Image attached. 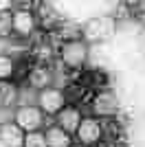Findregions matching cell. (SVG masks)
I'll list each match as a JSON object with an SVG mask.
<instances>
[{
    "label": "cell",
    "instance_id": "cell-1",
    "mask_svg": "<svg viewBox=\"0 0 145 147\" xmlns=\"http://www.w3.org/2000/svg\"><path fill=\"white\" fill-rule=\"evenodd\" d=\"M88 55H90L88 44H86L81 37H77V40H68V42H62V46H60V61L66 68H70V70L81 68L86 61H88Z\"/></svg>",
    "mask_w": 145,
    "mask_h": 147
},
{
    "label": "cell",
    "instance_id": "cell-2",
    "mask_svg": "<svg viewBox=\"0 0 145 147\" xmlns=\"http://www.w3.org/2000/svg\"><path fill=\"white\" fill-rule=\"evenodd\" d=\"M112 33H115V20L103 18V16L86 20L84 26H81V40L86 44H101Z\"/></svg>",
    "mask_w": 145,
    "mask_h": 147
},
{
    "label": "cell",
    "instance_id": "cell-3",
    "mask_svg": "<svg viewBox=\"0 0 145 147\" xmlns=\"http://www.w3.org/2000/svg\"><path fill=\"white\" fill-rule=\"evenodd\" d=\"M44 114L37 105H18V110L13 114V123L20 125V129H24L26 134L29 132H40L44 129Z\"/></svg>",
    "mask_w": 145,
    "mask_h": 147
},
{
    "label": "cell",
    "instance_id": "cell-4",
    "mask_svg": "<svg viewBox=\"0 0 145 147\" xmlns=\"http://www.w3.org/2000/svg\"><path fill=\"white\" fill-rule=\"evenodd\" d=\"M66 105H68L66 103V92L57 86H51L46 90L37 92V108L44 114H48V117H57Z\"/></svg>",
    "mask_w": 145,
    "mask_h": 147
},
{
    "label": "cell",
    "instance_id": "cell-5",
    "mask_svg": "<svg viewBox=\"0 0 145 147\" xmlns=\"http://www.w3.org/2000/svg\"><path fill=\"white\" fill-rule=\"evenodd\" d=\"M90 108H92L95 119H110V117H115L117 110H119V97L112 90L103 88V90L95 92V97L90 101Z\"/></svg>",
    "mask_w": 145,
    "mask_h": 147
},
{
    "label": "cell",
    "instance_id": "cell-6",
    "mask_svg": "<svg viewBox=\"0 0 145 147\" xmlns=\"http://www.w3.org/2000/svg\"><path fill=\"white\" fill-rule=\"evenodd\" d=\"M75 136H77L79 145L95 147L97 143L103 138V125H101V121L95 119V117H84V121H81V125L77 127Z\"/></svg>",
    "mask_w": 145,
    "mask_h": 147
},
{
    "label": "cell",
    "instance_id": "cell-7",
    "mask_svg": "<svg viewBox=\"0 0 145 147\" xmlns=\"http://www.w3.org/2000/svg\"><path fill=\"white\" fill-rule=\"evenodd\" d=\"M11 22H13V35L18 37H31L37 29V18L31 9H13Z\"/></svg>",
    "mask_w": 145,
    "mask_h": 147
},
{
    "label": "cell",
    "instance_id": "cell-8",
    "mask_svg": "<svg viewBox=\"0 0 145 147\" xmlns=\"http://www.w3.org/2000/svg\"><path fill=\"white\" fill-rule=\"evenodd\" d=\"M26 86L35 92H42L46 88L53 86V70L44 64H35L31 66V70L26 73Z\"/></svg>",
    "mask_w": 145,
    "mask_h": 147
},
{
    "label": "cell",
    "instance_id": "cell-9",
    "mask_svg": "<svg viewBox=\"0 0 145 147\" xmlns=\"http://www.w3.org/2000/svg\"><path fill=\"white\" fill-rule=\"evenodd\" d=\"M81 121H84V114L79 110V105H66V108L55 117V125H60V127L64 129V132H68L70 136L77 132Z\"/></svg>",
    "mask_w": 145,
    "mask_h": 147
},
{
    "label": "cell",
    "instance_id": "cell-10",
    "mask_svg": "<svg viewBox=\"0 0 145 147\" xmlns=\"http://www.w3.org/2000/svg\"><path fill=\"white\" fill-rule=\"evenodd\" d=\"M24 136H26V132L20 129V125H16L13 121H7L0 125V143H2V147H24Z\"/></svg>",
    "mask_w": 145,
    "mask_h": 147
},
{
    "label": "cell",
    "instance_id": "cell-11",
    "mask_svg": "<svg viewBox=\"0 0 145 147\" xmlns=\"http://www.w3.org/2000/svg\"><path fill=\"white\" fill-rule=\"evenodd\" d=\"M44 134H46V145L48 147H70L72 145V136L68 134V132H64L60 125L46 127Z\"/></svg>",
    "mask_w": 145,
    "mask_h": 147
},
{
    "label": "cell",
    "instance_id": "cell-12",
    "mask_svg": "<svg viewBox=\"0 0 145 147\" xmlns=\"http://www.w3.org/2000/svg\"><path fill=\"white\" fill-rule=\"evenodd\" d=\"M20 101V90L13 81H0V108H11Z\"/></svg>",
    "mask_w": 145,
    "mask_h": 147
},
{
    "label": "cell",
    "instance_id": "cell-13",
    "mask_svg": "<svg viewBox=\"0 0 145 147\" xmlns=\"http://www.w3.org/2000/svg\"><path fill=\"white\" fill-rule=\"evenodd\" d=\"M16 75V59L7 53H0V81H11Z\"/></svg>",
    "mask_w": 145,
    "mask_h": 147
},
{
    "label": "cell",
    "instance_id": "cell-14",
    "mask_svg": "<svg viewBox=\"0 0 145 147\" xmlns=\"http://www.w3.org/2000/svg\"><path fill=\"white\" fill-rule=\"evenodd\" d=\"M35 18H37V24H44L46 29L57 24V16H55V11H51V7H42Z\"/></svg>",
    "mask_w": 145,
    "mask_h": 147
},
{
    "label": "cell",
    "instance_id": "cell-15",
    "mask_svg": "<svg viewBox=\"0 0 145 147\" xmlns=\"http://www.w3.org/2000/svg\"><path fill=\"white\" fill-rule=\"evenodd\" d=\"M24 147H48L44 129H40V132H29V134L24 136Z\"/></svg>",
    "mask_w": 145,
    "mask_h": 147
},
{
    "label": "cell",
    "instance_id": "cell-16",
    "mask_svg": "<svg viewBox=\"0 0 145 147\" xmlns=\"http://www.w3.org/2000/svg\"><path fill=\"white\" fill-rule=\"evenodd\" d=\"M9 35H13L11 13H2V16H0V40H7Z\"/></svg>",
    "mask_w": 145,
    "mask_h": 147
},
{
    "label": "cell",
    "instance_id": "cell-17",
    "mask_svg": "<svg viewBox=\"0 0 145 147\" xmlns=\"http://www.w3.org/2000/svg\"><path fill=\"white\" fill-rule=\"evenodd\" d=\"M11 9H13L11 0H0V16H2V13H11Z\"/></svg>",
    "mask_w": 145,
    "mask_h": 147
},
{
    "label": "cell",
    "instance_id": "cell-18",
    "mask_svg": "<svg viewBox=\"0 0 145 147\" xmlns=\"http://www.w3.org/2000/svg\"><path fill=\"white\" fill-rule=\"evenodd\" d=\"M70 147H84V145H79V143H72V145Z\"/></svg>",
    "mask_w": 145,
    "mask_h": 147
}]
</instances>
